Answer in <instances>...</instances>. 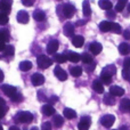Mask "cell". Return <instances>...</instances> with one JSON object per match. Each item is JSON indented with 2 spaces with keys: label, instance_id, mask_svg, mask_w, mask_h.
I'll return each instance as SVG.
<instances>
[{
  "label": "cell",
  "instance_id": "6da1fadb",
  "mask_svg": "<svg viewBox=\"0 0 130 130\" xmlns=\"http://www.w3.org/2000/svg\"><path fill=\"white\" fill-rule=\"evenodd\" d=\"M14 120L16 122H20V123H30L33 120V114L31 112H27V111H20L15 115Z\"/></svg>",
  "mask_w": 130,
  "mask_h": 130
},
{
  "label": "cell",
  "instance_id": "7a4b0ae2",
  "mask_svg": "<svg viewBox=\"0 0 130 130\" xmlns=\"http://www.w3.org/2000/svg\"><path fill=\"white\" fill-rule=\"evenodd\" d=\"M53 62L54 61L46 55H39L38 58H37V63H38V66L40 69H48L53 65Z\"/></svg>",
  "mask_w": 130,
  "mask_h": 130
},
{
  "label": "cell",
  "instance_id": "3957f363",
  "mask_svg": "<svg viewBox=\"0 0 130 130\" xmlns=\"http://www.w3.org/2000/svg\"><path fill=\"white\" fill-rule=\"evenodd\" d=\"M62 14L63 17L71 18L73 17V15L75 14V7L73 4H65L62 6Z\"/></svg>",
  "mask_w": 130,
  "mask_h": 130
},
{
  "label": "cell",
  "instance_id": "277c9868",
  "mask_svg": "<svg viewBox=\"0 0 130 130\" xmlns=\"http://www.w3.org/2000/svg\"><path fill=\"white\" fill-rule=\"evenodd\" d=\"M114 122H115V117L112 114H106L101 118V123L105 128H111L114 124Z\"/></svg>",
  "mask_w": 130,
  "mask_h": 130
},
{
  "label": "cell",
  "instance_id": "5b68a950",
  "mask_svg": "<svg viewBox=\"0 0 130 130\" xmlns=\"http://www.w3.org/2000/svg\"><path fill=\"white\" fill-rule=\"evenodd\" d=\"M1 90H2V92H4L5 95H7V96L10 97V98L17 94V89H16V87L10 86V85H4L1 87Z\"/></svg>",
  "mask_w": 130,
  "mask_h": 130
},
{
  "label": "cell",
  "instance_id": "8992f818",
  "mask_svg": "<svg viewBox=\"0 0 130 130\" xmlns=\"http://www.w3.org/2000/svg\"><path fill=\"white\" fill-rule=\"evenodd\" d=\"M91 124V119L90 117H83L78 123V129L79 130H88Z\"/></svg>",
  "mask_w": 130,
  "mask_h": 130
},
{
  "label": "cell",
  "instance_id": "52a82bcc",
  "mask_svg": "<svg viewBox=\"0 0 130 130\" xmlns=\"http://www.w3.org/2000/svg\"><path fill=\"white\" fill-rule=\"evenodd\" d=\"M58 47H59V43L57 40H50L49 43L47 45V53L49 55H55L56 52L58 50Z\"/></svg>",
  "mask_w": 130,
  "mask_h": 130
},
{
  "label": "cell",
  "instance_id": "ba28073f",
  "mask_svg": "<svg viewBox=\"0 0 130 130\" xmlns=\"http://www.w3.org/2000/svg\"><path fill=\"white\" fill-rule=\"evenodd\" d=\"M54 74H55V76H56L58 80H61V81H65L67 79L66 72H65L64 70L59 66V65H57V66L54 69Z\"/></svg>",
  "mask_w": 130,
  "mask_h": 130
},
{
  "label": "cell",
  "instance_id": "9c48e42d",
  "mask_svg": "<svg viewBox=\"0 0 130 130\" xmlns=\"http://www.w3.org/2000/svg\"><path fill=\"white\" fill-rule=\"evenodd\" d=\"M115 73H117V67H115V65L111 64V65H107V66H105L103 70H102V73H101V75L113 76Z\"/></svg>",
  "mask_w": 130,
  "mask_h": 130
},
{
  "label": "cell",
  "instance_id": "30bf717a",
  "mask_svg": "<svg viewBox=\"0 0 130 130\" xmlns=\"http://www.w3.org/2000/svg\"><path fill=\"white\" fill-rule=\"evenodd\" d=\"M16 18H17V22L21 23V24H26L27 22H29V13L25 10H20L17 13V16H16Z\"/></svg>",
  "mask_w": 130,
  "mask_h": 130
},
{
  "label": "cell",
  "instance_id": "8fae6325",
  "mask_svg": "<svg viewBox=\"0 0 130 130\" xmlns=\"http://www.w3.org/2000/svg\"><path fill=\"white\" fill-rule=\"evenodd\" d=\"M31 82L33 86H41L45 82V76L40 73H34L31 76Z\"/></svg>",
  "mask_w": 130,
  "mask_h": 130
},
{
  "label": "cell",
  "instance_id": "7c38bea8",
  "mask_svg": "<svg viewBox=\"0 0 130 130\" xmlns=\"http://www.w3.org/2000/svg\"><path fill=\"white\" fill-rule=\"evenodd\" d=\"M102 49H103L102 43L97 42V41H94V42H91L89 45V50H90V53H91L92 55H98L99 53L102 52Z\"/></svg>",
  "mask_w": 130,
  "mask_h": 130
},
{
  "label": "cell",
  "instance_id": "4fadbf2b",
  "mask_svg": "<svg viewBox=\"0 0 130 130\" xmlns=\"http://www.w3.org/2000/svg\"><path fill=\"white\" fill-rule=\"evenodd\" d=\"M65 55H66L67 59H69V61H71L72 63H78V62L81 59V55H79L78 53H75V52L67 50V52L65 53Z\"/></svg>",
  "mask_w": 130,
  "mask_h": 130
},
{
  "label": "cell",
  "instance_id": "5bb4252c",
  "mask_svg": "<svg viewBox=\"0 0 130 130\" xmlns=\"http://www.w3.org/2000/svg\"><path fill=\"white\" fill-rule=\"evenodd\" d=\"M63 33L65 37H72L73 38V34H74V25L72 23H66L63 27Z\"/></svg>",
  "mask_w": 130,
  "mask_h": 130
},
{
  "label": "cell",
  "instance_id": "9a60e30c",
  "mask_svg": "<svg viewBox=\"0 0 130 130\" xmlns=\"http://www.w3.org/2000/svg\"><path fill=\"white\" fill-rule=\"evenodd\" d=\"M110 94L113 95L114 97H121V96H123V94H124V89L119 87V86H112V87L110 88Z\"/></svg>",
  "mask_w": 130,
  "mask_h": 130
},
{
  "label": "cell",
  "instance_id": "2e32d148",
  "mask_svg": "<svg viewBox=\"0 0 130 130\" xmlns=\"http://www.w3.org/2000/svg\"><path fill=\"white\" fill-rule=\"evenodd\" d=\"M41 112H42L43 115H46V117H52V115L55 114V108L53 107L50 104H46V105H43L42 107H41Z\"/></svg>",
  "mask_w": 130,
  "mask_h": 130
},
{
  "label": "cell",
  "instance_id": "e0dca14e",
  "mask_svg": "<svg viewBox=\"0 0 130 130\" xmlns=\"http://www.w3.org/2000/svg\"><path fill=\"white\" fill-rule=\"evenodd\" d=\"M72 43H73L74 47L80 48V47H82L83 43H85V38H83L82 36H74L73 38H72Z\"/></svg>",
  "mask_w": 130,
  "mask_h": 130
},
{
  "label": "cell",
  "instance_id": "ac0fdd59",
  "mask_svg": "<svg viewBox=\"0 0 130 130\" xmlns=\"http://www.w3.org/2000/svg\"><path fill=\"white\" fill-rule=\"evenodd\" d=\"M82 11L83 15L86 17H90V14H91V8H90V2L89 0H85L82 2Z\"/></svg>",
  "mask_w": 130,
  "mask_h": 130
},
{
  "label": "cell",
  "instance_id": "d6986e66",
  "mask_svg": "<svg viewBox=\"0 0 130 130\" xmlns=\"http://www.w3.org/2000/svg\"><path fill=\"white\" fill-rule=\"evenodd\" d=\"M92 89H94L96 92H98V94H103L104 92V86H103V83H102V81L101 80H95L94 82H92Z\"/></svg>",
  "mask_w": 130,
  "mask_h": 130
},
{
  "label": "cell",
  "instance_id": "ffe728a7",
  "mask_svg": "<svg viewBox=\"0 0 130 130\" xmlns=\"http://www.w3.org/2000/svg\"><path fill=\"white\" fill-rule=\"evenodd\" d=\"M98 5H99V7H101L102 9H104V10H106V11L111 10L112 7H113L112 2H111L110 0H99Z\"/></svg>",
  "mask_w": 130,
  "mask_h": 130
},
{
  "label": "cell",
  "instance_id": "44dd1931",
  "mask_svg": "<svg viewBox=\"0 0 130 130\" xmlns=\"http://www.w3.org/2000/svg\"><path fill=\"white\" fill-rule=\"evenodd\" d=\"M120 110L122 112H130V99L123 98L120 103Z\"/></svg>",
  "mask_w": 130,
  "mask_h": 130
},
{
  "label": "cell",
  "instance_id": "7402d4cb",
  "mask_svg": "<svg viewBox=\"0 0 130 130\" xmlns=\"http://www.w3.org/2000/svg\"><path fill=\"white\" fill-rule=\"evenodd\" d=\"M33 18L36 21H38V22H41V21H43L46 18V13L43 10H41V9H37L33 13Z\"/></svg>",
  "mask_w": 130,
  "mask_h": 130
},
{
  "label": "cell",
  "instance_id": "603a6c76",
  "mask_svg": "<svg viewBox=\"0 0 130 130\" xmlns=\"http://www.w3.org/2000/svg\"><path fill=\"white\" fill-rule=\"evenodd\" d=\"M63 114H64V117L66 118V119H69V120L75 119V118H76V112L74 110H72V108H69V107L64 108Z\"/></svg>",
  "mask_w": 130,
  "mask_h": 130
},
{
  "label": "cell",
  "instance_id": "cb8c5ba5",
  "mask_svg": "<svg viewBox=\"0 0 130 130\" xmlns=\"http://www.w3.org/2000/svg\"><path fill=\"white\" fill-rule=\"evenodd\" d=\"M53 123L56 128H61L62 126L64 124V119L62 118V115H58V114H55L53 117Z\"/></svg>",
  "mask_w": 130,
  "mask_h": 130
},
{
  "label": "cell",
  "instance_id": "d4e9b609",
  "mask_svg": "<svg viewBox=\"0 0 130 130\" xmlns=\"http://www.w3.org/2000/svg\"><path fill=\"white\" fill-rule=\"evenodd\" d=\"M119 53L121 55H128L130 54V45L127 42H122L119 46Z\"/></svg>",
  "mask_w": 130,
  "mask_h": 130
},
{
  "label": "cell",
  "instance_id": "484cf974",
  "mask_svg": "<svg viewBox=\"0 0 130 130\" xmlns=\"http://www.w3.org/2000/svg\"><path fill=\"white\" fill-rule=\"evenodd\" d=\"M53 61L58 64H63L67 61V57L65 54H55V55H53Z\"/></svg>",
  "mask_w": 130,
  "mask_h": 130
},
{
  "label": "cell",
  "instance_id": "4316f807",
  "mask_svg": "<svg viewBox=\"0 0 130 130\" xmlns=\"http://www.w3.org/2000/svg\"><path fill=\"white\" fill-rule=\"evenodd\" d=\"M111 26H112V22H108V21H103V22L99 23V30L102 32L111 31Z\"/></svg>",
  "mask_w": 130,
  "mask_h": 130
},
{
  "label": "cell",
  "instance_id": "83f0119b",
  "mask_svg": "<svg viewBox=\"0 0 130 130\" xmlns=\"http://www.w3.org/2000/svg\"><path fill=\"white\" fill-rule=\"evenodd\" d=\"M32 69V63L30 61H23L20 63V70L23 72H27Z\"/></svg>",
  "mask_w": 130,
  "mask_h": 130
},
{
  "label": "cell",
  "instance_id": "f1b7e54d",
  "mask_svg": "<svg viewBox=\"0 0 130 130\" xmlns=\"http://www.w3.org/2000/svg\"><path fill=\"white\" fill-rule=\"evenodd\" d=\"M70 73H71L72 76H80L82 74V67L80 66H72L70 67Z\"/></svg>",
  "mask_w": 130,
  "mask_h": 130
},
{
  "label": "cell",
  "instance_id": "f546056e",
  "mask_svg": "<svg viewBox=\"0 0 130 130\" xmlns=\"http://www.w3.org/2000/svg\"><path fill=\"white\" fill-rule=\"evenodd\" d=\"M9 32L7 29H0V41L2 42H6V41L9 40Z\"/></svg>",
  "mask_w": 130,
  "mask_h": 130
},
{
  "label": "cell",
  "instance_id": "4dcf8cb0",
  "mask_svg": "<svg viewBox=\"0 0 130 130\" xmlns=\"http://www.w3.org/2000/svg\"><path fill=\"white\" fill-rule=\"evenodd\" d=\"M103 102L106 104V105H114L115 104V99H114V96L111 94H106L105 96H104V99Z\"/></svg>",
  "mask_w": 130,
  "mask_h": 130
},
{
  "label": "cell",
  "instance_id": "1f68e13d",
  "mask_svg": "<svg viewBox=\"0 0 130 130\" xmlns=\"http://www.w3.org/2000/svg\"><path fill=\"white\" fill-rule=\"evenodd\" d=\"M126 6H128V0H119L115 5V11H122Z\"/></svg>",
  "mask_w": 130,
  "mask_h": 130
},
{
  "label": "cell",
  "instance_id": "d6a6232c",
  "mask_svg": "<svg viewBox=\"0 0 130 130\" xmlns=\"http://www.w3.org/2000/svg\"><path fill=\"white\" fill-rule=\"evenodd\" d=\"M81 61L83 62L85 64H90L92 63V56L91 55H89L88 53H83V54H81Z\"/></svg>",
  "mask_w": 130,
  "mask_h": 130
},
{
  "label": "cell",
  "instance_id": "836d02e7",
  "mask_svg": "<svg viewBox=\"0 0 130 130\" xmlns=\"http://www.w3.org/2000/svg\"><path fill=\"white\" fill-rule=\"evenodd\" d=\"M4 54H5V56H13V55L15 54V48H14V46L7 45L4 50Z\"/></svg>",
  "mask_w": 130,
  "mask_h": 130
},
{
  "label": "cell",
  "instance_id": "e575fe53",
  "mask_svg": "<svg viewBox=\"0 0 130 130\" xmlns=\"http://www.w3.org/2000/svg\"><path fill=\"white\" fill-rule=\"evenodd\" d=\"M111 31L113 33H117V34H120L122 32V29H121V25L118 24V23H114L112 22V26H111Z\"/></svg>",
  "mask_w": 130,
  "mask_h": 130
},
{
  "label": "cell",
  "instance_id": "d590c367",
  "mask_svg": "<svg viewBox=\"0 0 130 130\" xmlns=\"http://www.w3.org/2000/svg\"><path fill=\"white\" fill-rule=\"evenodd\" d=\"M8 22H9L8 15L1 11V13H0V25H6Z\"/></svg>",
  "mask_w": 130,
  "mask_h": 130
},
{
  "label": "cell",
  "instance_id": "8d00e7d4",
  "mask_svg": "<svg viewBox=\"0 0 130 130\" xmlns=\"http://www.w3.org/2000/svg\"><path fill=\"white\" fill-rule=\"evenodd\" d=\"M99 80L102 81V83L104 85H110L112 82V76H107V75H101V79Z\"/></svg>",
  "mask_w": 130,
  "mask_h": 130
},
{
  "label": "cell",
  "instance_id": "74e56055",
  "mask_svg": "<svg viewBox=\"0 0 130 130\" xmlns=\"http://www.w3.org/2000/svg\"><path fill=\"white\" fill-rule=\"evenodd\" d=\"M10 99L14 102V103H20V102H22V101H23V96L20 94V92H17V94H16L15 96L11 97Z\"/></svg>",
  "mask_w": 130,
  "mask_h": 130
},
{
  "label": "cell",
  "instance_id": "f35d334b",
  "mask_svg": "<svg viewBox=\"0 0 130 130\" xmlns=\"http://www.w3.org/2000/svg\"><path fill=\"white\" fill-rule=\"evenodd\" d=\"M95 67H96V63H95V62H92V63L86 65L85 69H86V71H87L88 73H91V72L95 70Z\"/></svg>",
  "mask_w": 130,
  "mask_h": 130
},
{
  "label": "cell",
  "instance_id": "ab89813d",
  "mask_svg": "<svg viewBox=\"0 0 130 130\" xmlns=\"http://www.w3.org/2000/svg\"><path fill=\"white\" fill-rule=\"evenodd\" d=\"M122 76H123L124 80L130 82V70H126V69L122 70Z\"/></svg>",
  "mask_w": 130,
  "mask_h": 130
},
{
  "label": "cell",
  "instance_id": "60d3db41",
  "mask_svg": "<svg viewBox=\"0 0 130 130\" xmlns=\"http://www.w3.org/2000/svg\"><path fill=\"white\" fill-rule=\"evenodd\" d=\"M117 11H113V10H108L106 11V16H107V18H110V20H114L115 16H117Z\"/></svg>",
  "mask_w": 130,
  "mask_h": 130
},
{
  "label": "cell",
  "instance_id": "b9f144b4",
  "mask_svg": "<svg viewBox=\"0 0 130 130\" xmlns=\"http://www.w3.org/2000/svg\"><path fill=\"white\" fill-rule=\"evenodd\" d=\"M41 130H52V123L50 122H43L41 126Z\"/></svg>",
  "mask_w": 130,
  "mask_h": 130
},
{
  "label": "cell",
  "instance_id": "7bdbcfd3",
  "mask_svg": "<svg viewBox=\"0 0 130 130\" xmlns=\"http://www.w3.org/2000/svg\"><path fill=\"white\" fill-rule=\"evenodd\" d=\"M123 69L130 70V57H127V58L123 61Z\"/></svg>",
  "mask_w": 130,
  "mask_h": 130
},
{
  "label": "cell",
  "instance_id": "ee69618b",
  "mask_svg": "<svg viewBox=\"0 0 130 130\" xmlns=\"http://www.w3.org/2000/svg\"><path fill=\"white\" fill-rule=\"evenodd\" d=\"M34 1H36V0H22V4L26 7H31L32 5L34 4Z\"/></svg>",
  "mask_w": 130,
  "mask_h": 130
},
{
  "label": "cell",
  "instance_id": "f6af8a7d",
  "mask_svg": "<svg viewBox=\"0 0 130 130\" xmlns=\"http://www.w3.org/2000/svg\"><path fill=\"white\" fill-rule=\"evenodd\" d=\"M7 111H8V107H7V106H5V107H0V119H2V118L5 117V114L7 113Z\"/></svg>",
  "mask_w": 130,
  "mask_h": 130
},
{
  "label": "cell",
  "instance_id": "bcb514c9",
  "mask_svg": "<svg viewBox=\"0 0 130 130\" xmlns=\"http://www.w3.org/2000/svg\"><path fill=\"white\" fill-rule=\"evenodd\" d=\"M48 102H49L50 105H52V104H55V103H57V102H58V97H57V96H52L49 99H48Z\"/></svg>",
  "mask_w": 130,
  "mask_h": 130
},
{
  "label": "cell",
  "instance_id": "7dc6e473",
  "mask_svg": "<svg viewBox=\"0 0 130 130\" xmlns=\"http://www.w3.org/2000/svg\"><path fill=\"white\" fill-rule=\"evenodd\" d=\"M123 38L127 39V40H129L130 39V29H127L123 31Z\"/></svg>",
  "mask_w": 130,
  "mask_h": 130
},
{
  "label": "cell",
  "instance_id": "c3c4849f",
  "mask_svg": "<svg viewBox=\"0 0 130 130\" xmlns=\"http://www.w3.org/2000/svg\"><path fill=\"white\" fill-rule=\"evenodd\" d=\"M38 96H39V99L40 101H47V97L45 96V94H43V91H38Z\"/></svg>",
  "mask_w": 130,
  "mask_h": 130
},
{
  "label": "cell",
  "instance_id": "681fc988",
  "mask_svg": "<svg viewBox=\"0 0 130 130\" xmlns=\"http://www.w3.org/2000/svg\"><path fill=\"white\" fill-rule=\"evenodd\" d=\"M0 2L4 5H7V6H10V7L13 5V0H0Z\"/></svg>",
  "mask_w": 130,
  "mask_h": 130
},
{
  "label": "cell",
  "instance_id": "f907efd6",
  "mask_svg": "<svg viewBox=\"0 0 130 130\" xmlns=\"http://www.w3.org/2000/svg\"><path fill=\"white\" fill-rule=\"evenodd\" d=\"M87 21H88V20H79L78 22L75 23V25H76V26H81V25H85L86 23H87Z\"/></svg>",
  "mask_w": 130,
  "mask_h": 130
},
{
  "label": "cell",
  "instance_id": "816d5d0a",
  "mask_svg": "<svg viewBox=\"0 0 130 130\" xmlns=\"http://www.w3.org/2000/svg\"><path fill=\"white\" fill-rule=\"evenodd\" d=\"M5 106H6V102H5L4 98L0 97V107H5Z\"/></svg>",
  "mask_w": 130,
  "mask_h": 130
},
{
  "label": "cell",
  "instance_id": "f5cc1de1",
  "mask_svg": "<svg viewBox=\"0 0 130 130\" xmlns=\"http://www.w3.org/2000/svg\"><path fill=\"white\" fill-rule=\"evenodd\" d=\"M5 48H6V45H5V42L0 41V52H4Z\"/></svg>",
  "mask_w": 130,
  "mask_h": 130
},
{
  "label": "cell",
  "instance_id": "db71d44e",
  "mask_svg": "<svg viewBox=\"0 0 130 130\" xmlns=\"http://www.w3.org/2000/svg\"><path fill=\"white\" fill-rule=\"evenodd\" d=\"M4 78H5V75H4V72L0 70V82H1L2 80H4Z\"/></svg>",
  "mask_w": 130,
  "mask_h": 130
},
{
  "label": "cell",
  "instance_id": "11a10c76",
  "mask_svg": "<svg viewBox=\"0 0 130 130\" xmlns=\"http://www.w3.org/2000/svg\"><path fill=\"white\" fill-rule=\"evenodd\" d=\"M8 130H21L20 128H18V127H16V126H11L10 128H9Z\"/></svg>",
  "mask_w": 130,
  "mask_h": 130
},
{
  "label": "cell",
  "instance_id": "9f6ffc18",
  "mask_svg": "<svg viewBox=\"0 0 130 130\" xmlns=\"http://www.w3.org/2000/svg\"><path fill=\"white\" fill-rule=\"evenodd\" d=\"M31 130H39V128H38V127H32Z\"/></svg>",
  "mask_w": 130,
  "mask_h": 130
},
{
  "label": "cell",
  "instance_id": "6f0895ef",
  "mask_svg": "<svg viewBox=\"0 0 130 130\" xmlns=\"http://www.w3.org/2000/svg\"><path fill=\"white\" fill-rule=\"evenodd\" d=\"M127 8H128V11L130 13V4H128V6H127Z\"/></svg>",
  "mask_w": 130,
  "mask_h": 130
},
{
  "label": "cell",
  "instance_id": "680465c9",
  "mask_svg": "<svg viewBox=\"0 0 130 130\" xmlns=\"http://www.w3.org/2000/svg\"><path fill=\"white\" fill-rule=\"evenodd\" d=\"M0 130H4V128H2V126L0 124Z\"/></svg>",
  "mask_w": 130,
  "mask_h": 130
},
{
  "label": "cell",
  "instance_id": "91938a15",
  "mask_svg": "<svg viewBox=\"0 0 130 130\" xmlns=\"http://www.w3.org/2000/svg\"><path fill=\"white\" fill-rule=\"evenodd\" d=\"M118 130H120V129H118Z\"/></svg>",
  "mask_w": 130,
  "mask_h": 130
}]
</instances>
